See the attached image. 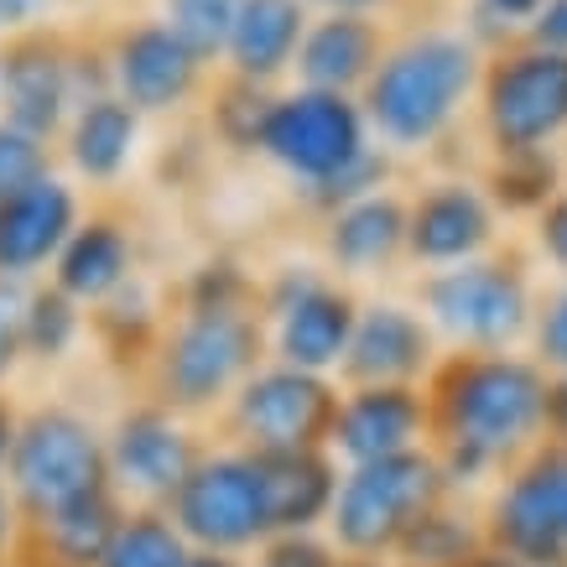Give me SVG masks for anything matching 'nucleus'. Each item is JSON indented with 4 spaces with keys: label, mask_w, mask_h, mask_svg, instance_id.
<instances>
[{
    "label": "nucleus",
    "mask_w": 567,
    "mask_h": 567,
    "mask_svg": "<svg viewBox=\"0 0 567 567\" xmlns=\"http://www.w3.org/2000/svg\"><path fill=\"white\" fill-rule=\"evenodd\" d=\"M48 17H52V0H0V48L21 32L48 27Z\"/></svg>",
    "instance_id": "obj_39"
},
{
    "label": "nucleus",
    "mask_w": 567,
    "mask_h": 567,
    "mask_svg": "<svg viewBox=\"0 0 567 567\" xmlns=\"http://www.w3.org/2000/svg\"><path fill=\"white\" fill-rule=\"evenodd\" d=\"M406 224H412V198H401L391 188L328 214L323 219L328 266L344 276H380L385 266L406 260Z\"/></svg>",
    "instance_id": "obj_21"
},
{
    "label": "nucleus",
    "mask_w": 567,
    "mask_h": 567,
    "mask_svg": "<svg viewBox=\"0 0 567 567\" xmlns=\"http://www.w3.org/2000/svg\"><path fill=\"white\" fill-rule=\"evenodd\" d=\"M480 131L495 156L547 152L567 136V52L536 42H499L484 58Z\"/></svg>",
    "instance_id": "obj_7"
},
{
    "label": "nucleus",
    "mask_w": 567,
    "mask_h": 567,
    "mask_svg": "<svg viewBox=\"0 0 567 567\" xmlns=\"http://www.w3.org/2000/svg\"><path fill=\"white\" fill-rule=\"evenodd\" d=\"M104 447H110V484L131 511H167L183 480L208 453L188 427V416H177L152 395L121 412V422L104 432Z\"/></svg>",
    "instance_id": "obj_13"
},
{
    "label": "nucleus",
    "mask_w": 567,
    "mask_h": 567,
    "mask_svg": "<svg viewBox=\"0 0 567 567\" xmlns=\"http://www.w3.org/2000/svg\"><path fill=\"white\" fill-rule=\"evenodd\" d=\"M536 250L567 276V188L536 214Z\"/></svg>",
    "instance_id": "obj_38"
},
{
    "label": "nucleus",
    "mask_w": 567,
    "mask_h": 567,
    "mask_svg": "<svg viewBox=\"0 0 567 567\" xmlns=\"http://www.w3.org/2000/svg\"><path fill=\"white\" fill-rule=\"evenodd\" d=\"M437 328L401 302H364L349 354L339 364V385H427L437 370Z\"/></svg>",
    "instance_id": "obj_19"
},
{
    "label": "nucleus",
    "mask_w": 567,
    "mask_h": 567,
    "mask_svg": "<svg viewBox=\"0 0 567 567\" xmlns=\"http://www.w3.org/2000/svg\"><path fill=\"white\" fill-rule=\"evenodd\" d=\"M484 551H489V532H484L480 520L458 516L453 495H447L401 536L391 563L395 567H474Z\"/></svg>",
    "instance_id": "obj_27"
},
{
    "label": "nucleus",
    "mask_w": 567,
    "mask_h": 567,
    "mask_svg": "<svg viewBox=\"0 0 567 567\" xmlns=\"http://www.w3.org/2000/svg\"><path fill=\"white\" fill-rule=\"evenodd\" d=\"M188 567H250L245 557H235V551H193Z\"/></svg>",
    "instance_id": "obj_46"
},
{
    "label": "nucleus",
    "mask_w": 567,
    "mask_h": 567,
    "mask_svg": "<svg viewBox=\"0 0 567 567\" xmlns=\"http://www.w3.org/2000/svg\"><path fill=\"white\" fill-rule=\"evenodd\" d=\"M17 427H21V412L0 395V480H6V458H11V443H17Z\"/></svg>",
    "instance_id": "obj_44"
},
{
    "label": "nucleus",
    "mask_w": 567,
    "mask_h": 567,
    "mask_svg": "<svg viewBox=\"0 0 567 567\" xmlns=\"http://www.w3.org/2000/svg\"><path fill=\"white\" fill-rule=\"evenodd\" d=\"M532 360L547 375H567V287L547 292L536 302V323H532Z\"/></svg>",
    "instance_id": "obj_35"
},
{
    "label": "nucleus",
    "mask_w": 567,
    "mask_h": 567,
    "mask_svg": "<svg viewBox=\"0 0 567 567\" xmlns=\"http://www.w3.org/2000/svg\"><path fill=\"white\" fill-rule=\"evenodd\" d=\"M104 52H110V89L141 115H173L204 94L208 63L162 17L121 27Z\"/></svg>",
    "instance_id": "obj_15"
},
{
    "label": "nucleus",
    "mask_w": 567,
    "mask_h": 567,
    "mask_svg": "<svg viewBox=\"0 0 567 567\" xmlns=\"http://www.w3.org/2000/svg\"><path fill=\"white\" fill-rule=\"evenodd\" d=\"M344 551L328 532H276L256 547L250 567H339Z\"/></svg>",
    "instance_id": "obj_34"
},
{
    "label": "nucleus",
    "mask_w": 567,
    "mask_h": 567,
    "mask_svg": "<svg viewBox=\"0 0 567 567\" xmlns=\"http://www.w3.org/2000/svg\"><path fill=\"white\" fill-rule=\"evenodd\" d=\"M271 89L260 84H245V79H229L224 73L219 94L208 104V125H214V136L224 146H235V152H260V131H266V115H271Z\"/></svg>",
    "instance_id": "obj_31"
},
{
    "label": "nucleus",
    "mask_w": 567,
    "mask_h": 567,
    "mask_svg": "<svg viewBox=\"0 0 567 567\" xmlns=\"http://www.w3.org/2000/svg\"><path fill=\"white\" fill-rule=\"evenodd\" d=\"M547 437L567 443V375H551L547 385Z\"/></svg>",
    "instance_id": "obj_43"
},
{
    "label": "nucleus",
    "mask_w": 567,
    "mask_h": 567,
    "mask_svg": "<svg viewBox=\"0 0 567 567\" xmlns=\"http://www.w3.org/2000/svg\"><path fill=\"white\" fill-rule=\"evenodd\" d=\"M48 281L58 292H69L79 308H100L115 292H125L136 281V240H131L125 219L84 214V224L73 229V240L63 245V256L52 260Z\"/></svg>",
    "instance_id": "obj_22"
},
{
    "label": "nucleus",
    "mask_w": 567,
    "mask_h": 567,
    "mask_svg": "<svg viewBox=\"0 0 567 567\" xmlns=\"http://www.w3.org/2000/svg\"><path fill=\"white\" fill-rule=\"evenodd\" d=\"M447 495H453V484H447L432 447L375 458V464H349L339 499H333V516H328V536L339 542L344 557H385L391 563L401 536Z\"/></svg>",
    "instance_id": "obj_6"
},
{
    "label": "nucleus",
    "mask_w": 567,
    "mask_h": 567,
    "mask_svg": "<svg viewBox=\"0 0 567 567\" xmlns=\"http://www.w3.org/2000/svg\"><path fill=\"white\" fill-rule=\"evenodd\" d=\"M526 42L551 48V52H567V0H547V6H542V17L526 27Z\"/></svg>",
    "instance_id": "obj_41"
},
{
    "label": "nucleus",
    "mask_w": 567,
    "mask_h": 567,
    "mask_svg": "<svg viewBox=\"0 0 567 567\" xmlns=\"http://www.w3.org/2000/svg\"><path fill=\"white\" fill-rule=\"evenodd\" d=\"M308 6H318V11H385V6H395V0H308Z\"/></svg>",
    "instance_id": "obj_45"
},
{
    "label": "nucleus",
    "mask_w": 567,
    "mask_h": 567,
    "mask_svg": "<svg viewBox=\"0 0 567 567\" xmlns=\"http://www.w3.org/2000/svg\"><path fill=\"white\" fill-rule=\"evenodd\" d=\"M308 21V0H245L240 21L229 32V48H224V73L271 89L281 73L297 69Z\"/></svg>",
    "instance_id": "obj_23"
},
{
    "label": "nucleus",
    "mask_w": 567,
    "mask_h": 567,
    "mask_svg": "<svg viewBox=\"0 0 567 567\" xmlns=\"http://www.w3.org/2000/svg\"><path fill=\"white\" fill-rule=\"evenodd\" d=\"M499 240V214L484 183L468 177H443L412 198V224H406V260L443 271L464 260L489 256Z\"/></svg>",
    "instance_id": "obj_16"
},
{
    "label": "nucleus",
    "mask_w": 567,
    "mask_h": 567,
    "mask_svg": "<svg viewBox=\"0 0 567 567\" xmlns=\"http://www.w3.org/2000/svg\"><path fill=\"white\" fill-rule=\"evenodd\" d=\"M260 480H266V505H271L276 532H323L333 516V499L344 484V468L333 447H308V453H256Z\"/></svg>",
    "instance_id": "obj_24"
},
{
    "label": "nucleus",
    "mask_w": 567,
    "mask_h": 567,
    "mask_svg": "<svg viewBox=\"0 0 567 567\" xmlns=\"http://www.w3.org/2000/svg\"><path fill=\"white\" fill-rule=\"evenodd\" d=\"M240 6L245 0H162V21L204 63H224V48H229V32L240 21Z\"/></svg>",
    "instance_id": "obj_32"
},
{
    "label": "nucleus",
    "mask_w": 567,
    "mask_h": 567,
    "mask_svg": "<svg viewBox=\"0 0 567 567\" xmlns=\"http://www.w3.org/2000/svg\"><path fill=\"white\" fill-rule=\"evenodd\" d=\"M48 152H52V146H42V141H32V136H21L17 125L0 121V204H6L17 188H27L32 177L48 173Z\"/></svg>",
    "instance_id": "obj_36"
},
{
    "label": "nucleus",
    "mask_w": 567,
    "mask_h": 567,
    "mask_svg": "<svg viewBox=\"0 0 567 567\" xmlns=\"http://www.w3.org/2000/svg\"><path fill=\"white\" fill-rule=\"evenodd\" d=\"M432 437L427 385H344L339 416H333V458L375 464L395 453H416Z\"/></svg>",
    "instance_id": "obj_18"
},
{
    "label": "nucleus",
    "mask_w": 567,
    "mask_h": 567,
    "mask_svg": "<svg viewBox=\"0 0 567 567\" xmlns=\"http://www.w3.org/2000/svg\"><path fill=\"white\" fill-rule=\"evenodd\" d=\"M370 152V121H364L360 94H328V89H287L271 100L260 156L281 167L297 188L328 183L349 162Z\"/></svg>",
    "instance_id": "obj_11"
},
{
    "label": "nucleus",
    "mask_w": 567,
    "mask_h": 567,
    "mask_svg": "<svg viewBox=\"0 0 567 567\" xmlns=\"http://www.w3.org/2000/svg\"><path fill=\"white\" fill-rule=\"evenodd\" d=\"M79 333H84V308H79L69 292H58L52 281H32V287H27V312H21L27 360H42V364L69 360L73 344H79Z\"/></svg>",
    "instance_id": "obj_28"
},
{
    "label": "nucleus",
    "mask_w": 567,
    "mask_h": 567,
    "mask_svg": "<svg viewBox=\"0 0 567 567\" xmlns=\"http://www.w3.org/2000/svg\"><path fill=\"white\" fill-rule=\"evenodd\" d=\"M271 328L260 302H183L146 354V395L177 416L224 412L229 395L266 364Z\"/></svg>",
    "instance_id": "obj_3"
},
{
    "label": "nucleus",
    "mask_w": 567,
    "mask_h": 567,
    "mask_svg": "<svg viewBox=\"0 0 567 567\" xmlns=\"http://www.w3.org/2000/svg\"><path fill=\"white\" fill-rule=\"evenodd\" d=\"M360 308L364 302L339 276H323L312 266H281L260 287V312L271 328V360L312 370V375H339Z\"/></svg>",
    "instance_id": "obj_10"
},
{
    "label": "nucleus",
    "mask_w": 567,
    "mask_h": 567,
    "mask_svg": "<svg viewBox=\"0 0 567 567\" xmlns=\"http://www.w3.org/2000/svg\"><path fill=\"white\" fill-rule=\"evenodd\" d=\"M79 224H84V204L69 177H58L52 167L32 177L0 204V276L32 287L42 271H52V260L63 256Z\"/></svg>",
    "instance_id": "obj_17"
},
{
    "label": "nucleus",
    "mask_w": 567,
    "mask_h": 567,
    "mask_svg": "<svg viewBox=\"0 0 567 567\" xmlns=\"http://www.w3.org/2000/svg\"><path fill=\"white\" fill-rule=\"evenodd\" d=\"M480 79L484 52L474 32L427 27L401 37L360 94L370 136L385 141V152H427L453 131L464 104L480 100Z\"/></svg>",
    "instance_id": "obj_2"
},
{
    "label": "nucleus",
    "mask_w": 567,
    "mask_h": 567,
    "mask_svg": "<svg viewBox=\"0 0 567 567\" xmlns=\"http://www.w3.org/2000/svg\"><path fill=\"white\" fill-rule=\"evenodd\" d=\"M141 110L121 100V94H100L73 110L69 131H63V156H69L73 177H84L89 188H110L121 183L131 156H136L141 141Z\"/></svg>",
    "instance_id": "obj_25"
},
{
    "label": "nucleus",
    "mask_w": 567,
    "mask_h": 567,
    "mask_svg": "<svg viewBox=\"0 0 567 567\" xmlns=\"http://www.w3.org/2000/svg\"><path fill=\"white\" fill-rule=\"evenodd\" d=\"M167 516L193 551H250L271 536V505H266V480L260 458L245 447H208L183 489L173 495Z\"/></svg>",
    "instance_id": "obj_9"
},
{
    "label": "nucleus",
    "mask_w": 567,
    "mask_h": 567,
    "mask_svg": "<svg viewBox=\"0 0 567 567\" xmlns=\"http://www.w3.org/2000/svg\"><path fill=\"white\" fill-rule=\"evenodd\" d=\"M385 177H391V156H385V146H370L360 162H349L344 173H333L328 183H312V188H297V193H302V204L318 208L328 219V214L360 204L370 193H385Z\"/></svg>",
    "instance_id": "obj_33"
},
{
    "label": "nucleus",
    "mask_w": 567,
    "mask_h": 567,
    "mask_svg": "<svg viewBox=\"0 0 567 567\" xmlns=\"http://www.w3.org/2000/svg\"><path fill=\"white\" fill-rule=\"evenodd\" d=\"M79 48L52 27L21 32L0 48V121L21 136L63 141L73 110H79Z\"/></svg>",
    "instance_id": "obj_14"
},
{
    "label": "nucleus",
    "mask_w": 567,
    "mask_h": 567,
    "mask_svg": "<svg viewBox=\"0 0 567 567\" xmlns=\"http://www.w3.org/2000/svg\"><path fill=\"white\" fill-rule=\"evenodd\" d=\"M6 489H11L27 526L63 516L73 505L94 499L100 489H115L104 432L89 416L69 412V406L21 412L17 443H11V458H6Z\"/></svg>",
    "instance_id": "obj_4"
},
{
    "label": "nucleus",
    "mask_w": 567,
    "mask_h": 567,
    "mask_svg": "<svg viewBox=\"0 0 567 567\" xmlns=\"http://www.w3.org/2000/svg\"><path fill=\"white\" fill-rule=\"evenodd\" d=\"M489 551L520 567H567V443H542L520 458L489 499Z\"/></svg>",
    "instance_id": "obj_12"
},
{
    "label": "nucleus",
    "mask_w": 567,
    "mask_h": 567,
    "mask_svg": "<svg viewBox=\"0 0 567 567\" xmlns=\"http://www.w3.org/2000/svg\"><path fill=\"white\" fill-rule=\"evenodd\" d=\"M344 385L297 364L266 360L224 406V437L245 453H308L328 447Z\"/></svg>",
    "instance_id": "obj_8"
},
{
    "label": "nucleus",
    "mask_w": 567,
    "mask_h": 567,
    "mask_svg": "<svg viewBox=\"0 0 567 567\" xmlns=\"http://www.w3.org/2000/svg\"><path fill=\"white\" fill-rule=\"evenodd\" d=\"M339 567H395V563H385V557H344Z\"/></svg>",
    "instance_id": "obj_47"
},
{
    "label": "nucleus",
    "mask_w": 567,
    "mask_h": 567,
    "mask_svg": "<svg viewBox=\"0 0 567 567\" xmlns=\"http://www.w3.org/2000/svg\"><path fill=\"white\" fill-rule=\"evenodd\" d=\"M422 318L437 328V339L458 349H511L536 323L532 271L516 250H489L464 266H443L416 281Z\"/></svg>",
    "instance_id": "obj_5"
},
{
    "label": "nucleus",
    "mask_w": 567,
    "mask_h": 567,
    "mask_svg": "<svg viewBox=\"0 0 567 567\" xmlns=\"http://www.w3.org/2000/svg\"><path fill=\"white\" fill-rule=\"evenodd\" d=\"M551 375L511 349H458L427 375L432 437L447 484H474L511 468L547 437Z\"/></svg>",
    "instance_id": "obj_1"
},
{
    "label": "nucleus",
    "mask_w": 567,
    "mask_h": 567,
    "mask_svg": "<svg viewBox=\"0 0 567 567\" xmlns=\"http://www.w3.org/2000/svg\"><path fill=\"white\" fill-rule=\"evenodd\" d=\"M193 547L167 511H131L100 567H188Z\"/></svg>",
    "instance_id": "obj_30"
},
{
    "label": "nucleus",
    "mask_w": 567,
    "mask_h": 567,
    "mask_svg": "<svg viewBox=\"0 0 567 567\" xmlns=\"http://www.w3.org/2000/svg\"><path fill=\"white\" fill-rule=\"evenodd\" d=\"M484 193H489L495 208H505V214H532L536 219V214L563 193L557 162H551V152L495 156V162H489V177H484Z\"/></svg>",
    "instance_id": "obj_29"
},
{
    "label": "nucleus",
    "mask_w": 567,
    "mask_h": 567,
    "mask_svg": "<svg viewBox=\"0 0 567 567\" xmlns=\"http://www.w3.org/2000/svg\"><path fill=\"white\" fill-rule=\"evenodd\" d=\"M21 312H27V287L0 276V385L17 375V364L27 360V344H21Z\"/></svg>",
    "instance_id": "obj_37"
},
{
    "label": "nucleus",
    "mask_w": 567,
    "mask_h": 567,
    "mask_svg": "<svg viewBox=\"0 0 567 567\" xmlns=\"http://www.w3.org/2000/svg\"><path fill=\"white\" fill-rule=\"evenodd\" d=\"M11 567H48V563H37V557H27V551H21V557H17Z\"/></svg>",
    "instance_id": "obj_49"
},
{
    "label": "nucleus",
    "mask_w": 567,
    "mask_h": 567,
    "mask_svg": "<svg viewBox=\"0 0 567 567\" xmlns=\"http://www.w3.org/2000/svg\"><path fill=\"white\" fill-rule=\"evenodd\" d=\"M542 6H547V0H480V17L484 21H499L505 32L526 37V27L542 17Z\"/></svg>",
    "instance_id": "obj_40"
},
{
    "label": "nucleus",
    "mask_w": 567,
    "mask_h": 567,
    "mask_svg": "<svg viewBox=\"0 0 567 567\" xmlns=\"http://www.w3.org/2000/svg\"><path fill=\"white\" fill-rule=\"evenodd\" d=\"M474 567H520V563H511V557H499V551H484V557H480Z\"/></svg>",
    "instance_id": "obj_48"
},
{
    "label": "nucleus",
    "mask_w": 567,
    "mask_h": 567,
    "mask_svg": "<svg viewBox=\"0 0 567 567\" xmlns=\"http://www.w3.org/2000/svg\"><path fill=\"white\" fill-rule=\"evenodd\" d=\"M21 542H27V520H21L17 499H11L6 480H0V567L17 563V557H21Z\"/></svg>",
    "instance_id": "obj_42"
},
{
    "label": "nucleus",
    "mask_w": 567,
    "mask_h": 567,
    "mask_svg": "<svg viewBox=\"0 0 567 567\" xmlns=\"http://www.w3.org/2000/svg\"><path fill=\"white\" fill-rule=\"evenodd\" d=\"M125 516H131V505L121 499V489H100L94 499L73 505L63 516L27 526L21 551L37 557V563H48V567H100L110 542L121 536Z\"/></svg>",
    "instance_id": "obj_26"
},
{
    "label": "nucleus",
    "mask_w": 567,
    "mask_h": 567,
    "mask_svg": "<svg viewBox=\"0 0 567 567\" xmlns=\"http://www.w3.org/2000/svg\"><path fill=\"white\" fill-rule=\"evenodd\" d=\"M385 52H391V37H385L380 17H370V11H318L308 21L292 73L302 89L364 94Z\"/></svg>",
    "instance_id": "obj_20"
}]
</instances>
